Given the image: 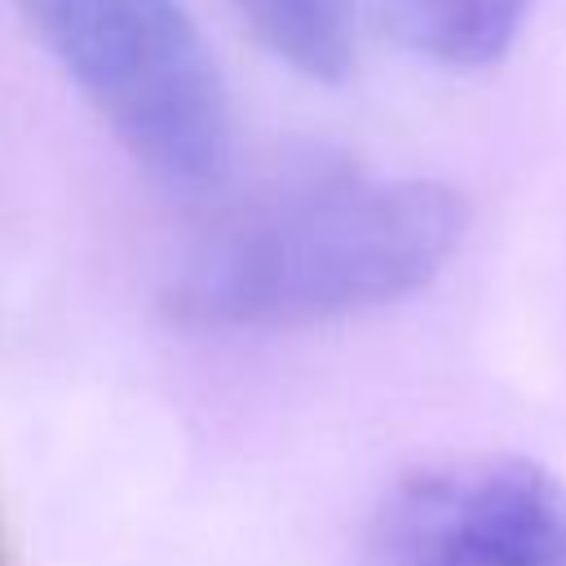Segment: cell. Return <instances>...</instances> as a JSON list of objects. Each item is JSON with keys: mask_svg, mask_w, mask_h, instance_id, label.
Listing matches in <instances>:
<instances>
[{"mask_svg": "<svg viewBox=\"0 0 566 566\" xmlns=\"http://www.w3.org/2000/svg\"><path fill=\"white\" fill-rule=\"evenodd\" d=\"M469 208L429 177L301 155L234 199L181 256L172 310L190 327L279 332L420 292L460 248Z\"/></svg>", "mask_w": 566, "mask_h": 566, "instance_id": "1", "label": "cell"}, {"mask_svg": "<svg viewBox=\"0 0 566 566\" xmlns=\"http://www.w3.org/2000/svg\"><path fill=\"white\" fill-rule=\"evenodd\" d=\"M119 146L168 190L230 168L226 80L181 0H13Z\"/></svg>", "mask_w": 566, "mask_h": 566, "instance_id": "2", "label": "cell"}, {"mask_svg": "<svg viewBox=\"0 0 566 566\" xmlns=\"http://www.w3.org/2000/svg\"><path fill=\"white\" fill-rule=\"evenodd\" d=\"M248 35L292 75L340 84L358 53L354 0H230Z\"/></svg>", "mask_w": 566, "mask_h": 566, "instance_id": "5", "label": "cell"}, {"mask_svg": "<svg viewBox=\"0 0 566 566\" xmlns=\"http://www.w3.org/2000/svg\"><path fill=\"white\" fill-rule=\"evenodd\" d=\"M531 0H380L402 49L433 66L478 71L509 53Z\"/></svg>", "mask_w": 566, "mask_h": 566, "instance_id": "4", "label": "cell"}, {"mask_svg": "<svg viewBox=\"0 0 566 566\" xmlns=\"http://www.w3.org/2000/svg\"><path fill=\"white\" fill-rule=\"evenodd\" d=\"M358 566H566V482L526 455L416 469L371 509Z\"/></svg>", "mask_w": 566, "mask_h": 566, "instance_id": "3", "label": "cell"}]
</instances>
